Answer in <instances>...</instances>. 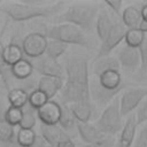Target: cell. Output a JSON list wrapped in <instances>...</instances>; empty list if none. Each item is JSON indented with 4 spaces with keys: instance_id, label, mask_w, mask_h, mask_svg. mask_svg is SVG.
<instances>
[{
    "instance_id": "cell-17",
    "label": "cell",
    "mask_w": 147,
    "mask_h": 147,
    "mask_svg": "<svg viewBox=\"0 0 147 147\" xmlns=\"http://www.w3.org/2000/svg\"><path fill=\"white\" fill-rule=\"evenodd\" d=\"M23 51L21 48V45L16 42H10L2 48V61L3 64L7 68H10L18 61L23 59Z\"/></svg>"
},
{
    "instance_id": "cell-33",
    "label": "cell",
    "mask_w": 147,
    "mask_h": 147,
    "mask_svg": "<svg viewBox=\"0 0 147 147\" xmlns=\"http://www.w3.org/2000/svg\"><path fill=\"white\" fill-rule=\"evenodd\" d=\"M136 119H137V125L147 123V98H145L144 101L138 107V110L136 113Z\"/></svg>"
},
{
    "instance_id": "cell-35",
    "label": "cell",
    "mask_w": 147,
    "mask_h": 147,
    "mask_svg": "<svg viewBox=\"0 0 147 147\" xmlns=\"http://www.w3.org/2000/svg\"><path fill=\"white\" fill-rule=\"evenodd\" d=\"M105 5H106L108 8H110L116 15L121 16V13H122V5H123V2H122L121 0H107V1H105Z\"/></svg>"
},
{
    "instance_id": "cell-39",
    "label": "cell",
    "mask_w": 147,
    "mask_h": 147,
    "mask_svg": "<svg viewBox=\"0 0 147 147\" xmlns=\"http://www.w3.org/2000/svg\"><path fill=\"white\" fill-rule=\"evenodd\" d=\"M115 145H109V144H84L80 145L79 147H114Z\"/></svg>"
},
{
    "instance_id": "cell-28",
    "label": "cell",
    "mask_w": 147,
    "mask_h": 147,
    "mask_svg": "<svg viewBox=\"0 0 147 147\" xmlns=\"http://www.w3.org/2000/svg\"><path fill=\"white\" fill-rule=\"evenodd\" d=\"M15 129L9 123H7L3 117H0V142L10 144L15 140Z\"/></svg>"
},
{
    "instance_id": "cell-32",
    "label": "cell",
    "mask_w": 147,
    "mask_h": 147,
    "mask_svg": "<svg viewBox=\"0 0 147 147\" xmlns=\"http://www.w3.org/2000/svg\"><path fill=\"white\" fill-rule=\"evenodd\" d=\"M138 52L140 55V69L142 72L147 71V33H145V38L140 46L138 47Z\"/></svg>"
},
{
    "instance_id": "cell-5",
    "label": "cell",
    "mask_w": 147,
    "mask_h": 147,
    "mask_svg": "<svg viewBox=\"0 0 147 147\" xmlns=\"http://www.w3.org/2000/svg\"><path fill=\"white\" fill-rule=\"evenodd\" d=\"M93 125L102 133L111 137L122 130L123 122L119 111V98H115L109 105H107L106 109Z\"/></svg>"
},
{
    "instance_id": "cell-31",
    "label": "cell",
    "mask_w": 147,
    "mask_h": 147,
    "mask_svg": "<svg viewBox=\"0 0 147 147\" xmlns=\"http://www.w3.org/2000/svg\"><path fill=\"white\" fill-rule=\"evenodd\" d=\"M22 115H23V109L21 108H15V107H8L5 113H3V119L9 123L11 126H17L22 119Z\"/></svg>"
},
{
    "instance_id": "cell-20",
    "label": "cell",
    "mask_w": 147,
    "mask_h": 147,
    "mask_svg": "<svg viewBox=\"0 0 147 147\" xmlns=\"http://www.w3.org/2000/svg\"><path fill=\"white\" fill-rule=\"evenodd\" d=\"M113 21L107 11V9L102 8L100 9V11L96 15V21H95V30H96V34H98V38L102 41L107 34L109 33L111 26H113Z\"/></svg>"
},
{
    "instance_id": "cell-41",
    "label": "cell",
    "mask_w": 147,
    "mask_h": 147,
    "mask_svg": "<svg viewBox=\"0 0 147 147\" xmlns=\"http://www.w3.org/2000/svg\"><path fill=\"white\" fill-rule=\"evenodd\" d=\"M140 13H141V17H142V20L147 21V5H141Z\"/></svg>"
},
{
    "instance_id": "cell-11",
    "label": "cell",
    "mask_w": 147,
    "mask_h": 147,
    "mask_svg": "<svg viewBox=\"0 0 147 147\" xmlns=\"http://www.w3.org/2000/svg\"><path fill=\"white\" fill-rule=\"evenodd\" d=\"M79 137L85 144H109L115 145L116 140L111 136H107L98 130L93 124L90 123H77L76 124Z\"/></svg>"
},
{
    "instance_id": "cell-43",
    "label": "cell",
    "mask_w": 147,
    "mask_h": 147,
    "mask_svg": "<svg viewBox=\"0 0 147 147\" xmlns=\"http://www.w3.org/2000/svg\"><path fill=\"white\" fill-rule=\"evenodd\" d=\"M46 147H52V146H48V145H47V146H46Z\"/></svg>"
},
{
    "instance_id": "cell-25",
    "label": "cell",
    "mask_w": 147,
    "mask_h": 147,
    "mask_svg": "<svg viewBox=\"0 0 147 147\" xmlns=\"http://www.w3.org/2000/svg\"><path fill=\"white\" fill-rule=\"evenodd\" d=\"M68 49V45L61 42V41H57V40H52L49 39L47 41V47H46V52H45V55L53 59V60H56L63 55Z\"/></svg>"
},
{
    "instance_id": "cell-26",
    "label": "cell",
    "mask_w": 147,
    "mask_h": 147,
    "mask_svg": "<svg viewBox=\"0 0 147 147\" xmlns=\"http://www.w3.org/2000/svg\"><path fill=\"white\" fill-rule=\"evenodd\" d=\"M36 110H33L31 107H29L28 105L23 108V115H22V119L18 124L20 129H26V130H33V127L36 126L37 123V115L34 113Z\"/></svg>"
},
{
    "instance_id": "cell-2",
    "label": "cell",
    "mask_w": 147,
    "mask_h": 147,
    "mask_svg": "<svg viewBox=\"0 0 147 147\" xmlns=\"http://www.w3.org/2000/svg\"><path fill=\"white\" fill-rule=\"evenodd\" d=\"M121 70H108L90 80V96L99 105H109L124 88Z\"/></svg>"
},
{
    "instance_id": "cell-37",
    "label": "cell",
    "mask_w": 147,
    "mask_h": 147,
    "mask_svg": "<svg viewBox=\"0 0 147 147\" xmlns=\"http://www.w3.org/2000/svg\"><path fill=\"white\" fill-rule=\"evenodd\" d=\"M46 146H47V144L44 140V138L40 134H37L34 138V141L32 142V145L30 147H46Z\"/></svg>"
},
{
    "instance_id": "cell-29",
    "label": "cell",
    "mask_w": 147,
    "mask_h": 147,
    "mask_svg": "<svg viewBox=\"0 0 147 147\" xmlns=\"http://www.w3.org/2000/svg\"><path fill=\"white\" fill-rule=\"evenodd\" d=\"M36 136H37V133L33 130L20 129L15 137V141L21 147H30L32 145V142L34 141Z\"/></svg>"
},
{
    "instance_id": "cell-1",
    "label": "cell",
    "mask_w": 147,
    "mask_h": 147,
    "mask_svg": "<svg viewBox=\"0 0 147 147\" xmlns=\"http://www.w3.org/2000/svg\"><path fill=\"white\" fill-rule=\"evenodd\" d=\"M88 62L90 57L86 54L71 55L65 60V83L60 91L62 103L70 105L91 100Z\"/></svg>"
},
{
    "instance_id": "cell-21",
    "label": "cell",
    "mask_w": 147,
    "mask_h": 147,
    "mask_svg": "<svg viewBox=\"0 0 147 147\" xmlns=\"http://www.w3.org/2000/svg\"><path fill=\"white\" fill-rule=\"evenodd\" d=\"M108 70H121L119 63L115 56L108 55L105 57H101L99 60L93 61V75L94 77H98L105 71Z\"/></svg>"
},
{
    "instance_id": "cell-4",
    "label": "cell",
    "mask_w": 147,
    "mask_h": 147,
    "mask_svg": "<svg viewBox=\"0 0 147 147\" xmlns=\"http://www.w3.org/2000/svg\"><path fill=\"white\" fill-rule=\"evenodd\" d=\"M98 14V8L91 3H75L68 7L62 14L56 17V21L61 23L72 24L80 30H91L94 20Z\"/></svg>"
},
{
    "instance_id": "cell-23",
    "label": "cell",
    "mask_w": 147,
    "mask_h": 147,
    "mask_svg": "<svg viewBox=\"0 0 147 147\" xmlns=\"http://www.w3.org/2000/svg\"><path fill=\"white\" fill-rule=\"evenodd\" d=\"M28 95L29 93L23 88H11L8 91L7 100L10 107L23 109L28 105Z\"/></svg>"
},
{
    "instance_id": "cell-12",
    "label": "cell",
    "mask_w": 147,
    "mask_h": 147,
    "mask_svg": "<svg viewBox=\"0 0 147 147\" xmlns=\"http://www.w3.org/2000/svg\"><path fill=\"white\" fill-rule=\"evenodd\" d=\"M117 61L119 67L129 72H134L140 68V55L138 48L122 46L117 52Z\"/></svg>"
},
{
    "instance_id": "cell-15",
    "label": "cell",
    "mask_w": 147,
    "mask_h": 147,
    "mask_svg": "<svg viewBox=\"0 0 147 147\" xmlns=\"http://www.w3.org/2000/svg\"><path fill=\"white\" fill-rule=\"evenodd\" d=\"M40 136L44 138L48 146L55 147L59 142L70 138L67 132H64L59 125H44L40 126Z\"/></svg>"
},
{
    "instance_id": "cell-18",
    "label": "cell",
    "mask_w": 147,
    "mask_h": 147,
    "mask_svg": "<svg viewBox=\"0 0 147 147\" xmlns=\"http://www.w3.org/2000/svg\"><path fill=\"white\" fill-rule=\"evenodd\" d=\"M72 116L77 123H88L92 116V105L91 102H74L68 105Z\"/></svg>"
},
{
    "instance_id": "cell-7",
    "label": "cell",
    "mask_w": 147,
    "mask_h": 147,
    "mask_svg": "<svg viewBox=\"0 0 147 147\" xmlns=\"http://www.w3.org/2000/svg\"><path fill=\"white\" fill-rule=\"evenodd\" d=\"M126 30L127 29L124 26V24L122 22H115V23H113V26H111L109 33L101 41V45H100L99 51L96 53V56L94 57L93 61L99 60V59L105 57V56H108L124 40V36H125Z\"/></svg>"
},
{
    "instance_id": "cell-8",
    "label": "cell",
    "mask_w": 147,
    "mask_h": 147,
    "mask_svg": "<svg viewBox=\"0 0 147 147\" xmlns=\"http://www.w3.org/2000/svg\"><path fill=\"white\" fill-rule=\"evenodd\" d=\"M47 41L48 39L45 34L40 32H31L23 38L21 48L29 60H34L45 55Z\"/></svg>"
},
{
    "instance_id": "cell-19",
    "label": "cell",
    "mask_w": 147,
    "mask_h": 147,
    "mask_svg": "<svg viewBox=\"0 0 147 147\" xmlns=\"http://www.w3.org/2000/svg\"><path fill=\"white\" fill-rule=\"evenodd\" d=\"M121 18L122 23L126 29H138L142 20L140 9H138L134 6H127L124 9H122Z\"/></svg>"
},
{
    "instance_id": "cell-16",
    "label": "cell",
    "mask_w": 147,
    "mask_h": 147,
    "mask_svg": "<svg viewBox=\"0 0 147 147\" xmlns=\"http://www.w3.org/2000/svg\"><path fill=\"white\" fill-rule=\"evenodd\" d=\"M63 79L55 77H41L38 80V87L40 92H42L48 100H52L63 87Z\"/></svg>"
},
{
    "instance_id": "cell-10",
    "label": "cell",
    "mask_w": 147,
    "mask_h": 147,
    "mask_svg": "<svg viewBox=\"0 0 147 147\" xmlns=\"http://www.w3.org/2000/svg\"><path fill=\"white\" fill-rule=\"evenodd\" d=\"M33 70L41 75V77H55L63 79L64 78V69L62 64H60L56 60H53L46 55H42L38 59L30 60Z\"/></svg>"
},
{
    "instance_id": "cell-30",
    "label": "cell",
    "mask_w": 147,
    "mask_h": 147,
    "mask_svg": "<svg viewBox=\"0 0 147 147\" xmlns=\"http://www.w3.org/2000/svg\"><path fill=\"white\" fill-rule=\"evenodd\" d=\"M47 101H48V99L46 98V95L42 92H40L39 90H37V88L33 90L32 92H30L29 95H28V106L31 107L33 110L39 109Z\"/></svg>"
},
{
    "instance_id": "cell-36",
    "label": "cell",
    "mask_w": 147,
    "mask_h": 147,
    "mask_svg": "<svg viewBox=\"0 0 147 147\" xmlns=\"http://www.w3.org/2000/svg\"><path fill=\"white\" fill-rule=\"evenodd\" d=\"M2 48H3V45L1 42V39H0V76L2 78V80L5 82L6 84V87H8V84H7V76H6V65L3 64V61H2Z\"/></svg>"
},
{
    "instance_id": "cell-13",
    "label": "cell",
    "mask_w": 147,
    "mask_h": 147,
    "mask_svg": "<svg viewBox=\"0 0 147 147\" xmlns=\"http://www.w3.org/2000/svg\"><path fill=\"white\" fill-rule=\"evenodd\" d=\"M36 115L44 125H57L61 117V105L54 100H48L36 110Z\"/></svg>"
},
{
    "instance_id": "cell-38",
    "label": "cell",
    "mask_w": 147,
    "mask_h": 147,
    "mask_svg": "<svg viewBox=\"0 0 147 147\" xmlns=\"http://www.w3.org/2000/svg\"><path fill=\"white\" fill-rule=\"evenodd\" d=\"M55 147H76V145H75V142L72 141L71 138H68V139H65V140L59 142Z\"/></svg>"
},
{
    "instance_id": "cell-27",
    "label": "cell",
    "mask_w": 147,
    "mask_h": 147,
    "mask_svg": "<svg viewBox=\"0 0 147 147\" xmlns=\"http://www.w3.org/2000/svg\"><path fill=\"white\" fill-rule=\"evenodd\" d=\"M144 38H145V33H142L139 29H127L124 36V41L126 46L138 48L142 42Z\"/></svg>"
},
{
    "instance_id": "cell-24",
    "label": "cell",
    "mask_w": 147,
    "mask_h": 147,
    "mask_svg": "<svg viewBox=\"0 0 147 147\" xmlns=\"http://www.w3.org/2000/svg\"><path fill=\"white\" fill-rule=\"evenodd\" d=\"M60 105H61V117H60V121H59L57 125L64 132H67V131L72 130L76 126L77 122H76L75 117L72 116L68 105H64V103H60Z\"/></svg>"
},
{
    "instance_id": "cell-40",
    "label": "cell",
    "mask_w": 147,
    "mask_h": 147,
    "mask_svg": "<svg viewBox=\"0 0 147 147\" xmlns=\"http://www.w3.org/2000/svg\"><path fill=\"white\" fill-rule=\"evenodd\" d=\"M142 33H147V21L145 20H141L140 24H139V28H138Z\"/></svg>"
},
{
    "instance_id": "cell-6",
    "label": "cell",
    "mask_w": 147,
    "mask_h": 147,
    "mask_svg": "<svg viewBox=\"0 0 147 147\" xmlns=\"http://www.w3.org/2000/svg\"><path fill=\"white\" fill-rule=\"evenodd\" d=\"M46 37H48L52 40L61 41L65 45H77L82 47H88V40L84 31L68 23H61L52 26L47 31Z\"/></svg>"
},
{
    "instance_id": "cell-42",
    "label": "cell",
    "mask_w": 147,
    "mask_h": 147,
    "mask_svg": "<svg viewBox=\"0 0 147 147\" xmlns=\"http://www.w3.org/2000/svg\"><path fill=\"white\" fill-rule=\"evenodd\" d=\"M141 5H147V0H146V1H142Z\"/></svg>"
},
{
    "instance_id": "cell-9",
    "label": "cell",
    "mask_w": 147,
    "mask_h": 147,
    "mask_svg": "<svg viewBox=\"0 0 147 147\" xmlns=\"http://www.w3.org/2000/svg\"><path fill=\"white\" fill-rule=\"evenodd\" d=\"M145 98H147V87H133L125 90L119 99L121 116L123 117L132 114Z\"/></svg>"
},
{
    "instance_id": "cell-44",
    "label": "cell",
    "mask_w": 147,
    "mask_h": 147,
    "mask_svg": "<svg viewBox=\"0 0 147 147\" xmlns=\"http://www.w3.org/2000/svg\"><path fill=\"white\" fill-rule=\"evenodd\" d=\"M114 147H117V146H116V145H115V146H114Z\"/></svg>"
},
{
    "instance_id": "cell-3",
    "label": "cell",
    "mask_w": 147,
    "mask_h": 147,
    "mask_svg": "<svg viewBox=\"0 0 147 147\" xmlns=\"http://www.w3.org/2000/svg\"><path fill=\"white\" fill-rule=\"evenodd\" d=\"M62 2L41 6L37 2H11L3 7V11L15 22H25L38 17H48L61 10Z\"/></svg>"
},
{
    "instance_id": "cell-45",
    "label": "cell",
    "mask_w": 147,
    "mask_h": 147,
    "mask_svg": "<svg viewBox=\"0 0 147 147\" xmlns=\"http://www.w3.org/2000/svg\"><path fill=\"white\" fill-rule=\"evenodd\" d=\"M0 3H1V2H0Z\"/></svg>"
},
{
    "instance_id": "cell-14",
    "label": "cell",
    "mask_w": 147,
    "mask_h": 147,
    "mask_svg": "<svg viewBox=\"0 0 147 147\" xmlns=\"http://www.w3.org/2000/svg\"><path fill=\"white\" fill-rule=\"evenodd\" d=\"M137 119H136V114H130L127 119L125 121L121 134L117 141V147H131L134 139H136V133H137Z\"/></svg>"
},
{
    "instance_id": "cell-34",
    "label": "cell",
    "mask_w": 147,
    "mask_h": 147,
    "mask_svg": "<svg viewBox=\"0 0 147 147\" xmlns=\"http://www.w3.org/2000/svg\"><path fill=\"white\" fill-rule=\"evenodd\" d=\"M131 147H147V124L140 130Z\"/></svg>"
},
{
    "instance_id": "cell-22",
    "label": "cell",
    "mask_w": 147,
    "mask_h": 147,
    "mask_svg": "<svg viewBox=\"0 0 147 147\" xmlns=\"http://www.w3.org/2000/svg\"><path fill=\"white\" fill-rule=\"evenodd\" d=\"M9 70H10V74L15 78L21 79V80H24V79L29 78L33 72V68H32V64H31L30 60L24 59V57L21 61H18L17 63H15L14 65H11L9 68Z\"/></svg>"
}]
</instances>
